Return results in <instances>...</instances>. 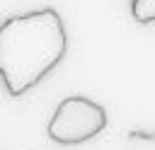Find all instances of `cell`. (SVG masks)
<instances>
[{
  "instance_id": "1",
  "label": "cell",
  "mask_w": 155,
  "mask_h": 150,
  "mask_svg": "<svg viewBox=\"0 0 155 150\" xmlns=\"http://www.w3.org/2000/svg\"><path fill=\"white\" fill-rule=\"evenodd\" d=\"M68 36L53 7L15 15L0 24V77L12 97L39 85L65 56Z\"/></svg>"
},
{
  "instance_id": "2",
  "label": "cell",
  "mask_w": 155,
  "mask_h": 150,
  "mask_svg": "<svg viewBox=\"0 0 155 150\" xmlns=\"http://www.w3.org/2000/svg\"><path fill=\"white\" fill-rule=\"evenodd\" d=\"M104 126H107V111L102 104L80 94H70L56 106L46 131L48 138L61 145H78L102 133Z\"/></svg>"
},
{
  "instance_id": "3",
  "label": "cell",
  "mask_w": 155,
  "mask_h": 150,
  "mask_svg": "<svg viewBox=\"0 0 155 150\" xmlns=\"http://www.w3.org/2000/svg\"><path fill=\"white\" fill-rule=\"evenodd\" d=\"M131 15L138 24L155 22V0H133L131 2Z\"/></svg>"
}]
</instances>
